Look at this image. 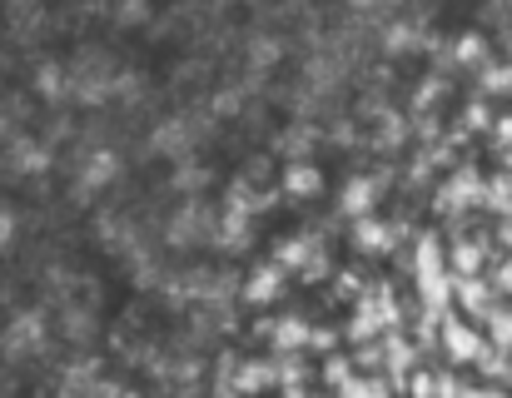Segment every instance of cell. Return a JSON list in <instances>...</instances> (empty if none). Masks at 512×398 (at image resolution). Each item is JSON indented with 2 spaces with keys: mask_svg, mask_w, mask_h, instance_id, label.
Listing matches in <instances>:
<instances>
[{
  "mask_svg": "<svg viewBox=\"0 0 512 398\" xmlns=\"http://www.w3.org/2000/svg\"><path fill=\"white\" fill-rule=\"evenodd\" d=\"M508 279H512V269H508ZM508 289H512V284H508Z\"/></svg>",
  "mask_w": 512,
  "mask_h": 398,
  "instance_id": "3957f363",
  "label": "cell"
},
{
  "mask_svg": "<svg viewBox=\"0 0 512 398\" xmlns=\"http://www.w3.org/2000/svg\"><path fill=\"white\" fill-rule=\"evenodd\" d=\"M438 344H443V359L453 369H468V364H483L488 359V334L473 314H448L438 324Z\"/></svg>",
  "mask_w": 512,
  "mask_h": 398,
  "instance_id": "6da1fadb",
  "label": "cell"
},
{
  "mask_svg": "<svg viewBox=\"0 0 512 398\" xmlns=\"http://www.w3.org/2000/svg\"><path fill=\"white\" fill-rule=\"evenodd\" d=\"M289 190H309V195H314V190H324V175H319L314 165H309V170L294 165V170H289Z\"/></svg>",
  "mask_w": 512,
  "mask_h": 398,
  "instance_id": "7a4b0ae2",
  "label": "cell"
}]
</instances>
